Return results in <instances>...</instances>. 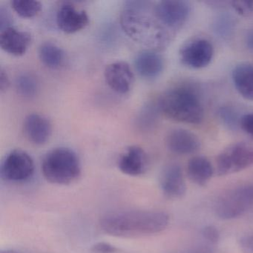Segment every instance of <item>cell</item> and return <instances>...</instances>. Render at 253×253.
Here are the masks:
<instances>
[{"mask_svg": "<svg viewBox=\"0 0 253 253\" xmlns=\"http://www.w3.org/2000/svg\"><path fill=\"white\" fill-rule=\"evenodd\" d=\"M253 205V186H243L223 194L215 205L216 214L223 220L243 215Z\"/></svg>", "mask_w": 253, "mask_h": 253, "instance_id": "cell-6", "label": "cell"}, {"mask_svg": "<svg viewBox=\"0 0 253 253\" xmlns=\"http://www.w3.org/2000/svg\"><path fill=\"white\" fill-rule=\"evenodd\" d=\"M104 78L107 85L115 92L126 94L134 84V76L126 62L118 61L106 66Z\"/></svg>", "mask_w": 253, "mask_h": 253, "instance_id": "cell-11", "label": "cell"}, {"mask_svg": "<svg viewBox=\"0 0 253 253\" xmlns=\"http://www.w3.org/2000/svg\"><path fill=\"white\" fill-rule=\"evenodd\" d=\"M56 21L62 32L74 34L85 29L89 23V18L84 10L70 2H64L57 10Z\"/></svg>", "mask_w": 253, "mask_h": 253, "instance_id": "cell-10", "label": "cell"}, {"mask_svg": "<svg viewBox=\"0 0 253 253\" xmlns=\"http://www.w3.org/2000/svg\"><path fill=\"white\" fill-rule=\"evenodd\" d=\"M253 167V143L241 141L225 148L216 159V173L219 176L239 172Z\"/></svg>", "mask_w": 253, "mask_h": 253, "instance_id": "cell-5", "label": "cell"}, {"mask_svg": "<svg viewBox=\"0 0 253 253\" xmlns=\"http://www.w3.org/2000/svg\"><path fill=\"white\" fill-rule=\"evenodd\" d=\"M163 193L169 198H180L186 192V185L181 167L170 164L163 169L160 178Z\"/></svg>", "mask_w": 253, "mask_h": 253, "instance_id": "cell-14", "label": "cell"}, {"mask_svg": "<svg viewBox=\"0 0 253 253\" xmlns=\"http://www.w3.org/2000/svg\"><path fill=\"white\" fill-rule=\"evenodd\" d=\"M204 253V252H195V253Z\"/></svg>", "mask_w": 253, "mask_h": 253, "instance_id": "cell-35", "label": "cell"}, {"mask_svg": "<svg viewBox=\"0 0 253 253\" xmlns=\"http://www.w3.org/2000/svg\"><path fill=\"white\" fill-rule=\"evenodd\" d=\"M202 235L204 238L211 244H216L220 239V233L217 228L213 226H207L203 229Z\"/></svg>", "mask_w": 253, "mask_h": 253, "instance_id": "cell-29", "label": "cell"}, {"mask_svg": "<svg viewBox=\"0 0 253 253\" xmlns=\"http://www.w3.org/2000/svg\"><path fill=\"white\" fill-rule=\"evenodd\" d=\"M240 247L244 253H253V235H247L241 238Z\"/></svg>", "mask_w": 253, "mask_h": 253, "instance_id": "cell-31", "label": "cell"}, {"mask_svg": "<svg viewBox=\"0 0 253 253\" xmlns=\"http://www.w3.org/2000/svg\"><path fill=\"white\" fill-rule=\"evenodd\" d=\"M41 169L44 177L54 184H70L81 174L79 158L69 148H56L50 151L44 157Z\"/></svg>", "mask_w": 253, "mask_h": 253, "instance_id": "cell-4", "label": "cell"}, {"mask_svg": "<svg viewBox=\"0 0 253 253\" xmlns=\"http://www.w3.org/2000/svg\"><path fill=\"white\" fill-rule=\"evenodd\" d=\"M167 149L178 155H187L195 153L201 148V142L198 136L184 128H174L166 137Z\"/></svg>", "mask_w": 253, "mask_h": 253, "instance_id": "cell-12", "label": "cell"}, {"mask_svg": "<svg viewBox=\"0 0 253 253\" xmlns=\"http://www.w3.org/2000/svg\"><path fill=\"white\" fill-rule=\"evenodd\" d=\"M134 66L137 73L145 79L158 78L164 68V60L161 54L153 50H144L137 54Z\"/></svg>", "mask_w": 253, "mask_h": 253, "instance_id": "cell-17", "label": "cell"}, {"mask_svg": "<svg viewBox=\"0 0 253 253\" xmlns=\"http://www.w3.org/2000/svg\"><path fill=\"white\" fill-rule=\"evenodd\" d=\"M13 9L23 18H32L41 12L42 4L34 0H13L11 2Z\"/></svg>", "mask_w": 253, "mask_h": 253, "instance_id": "cell-23", "label": "cell"}, {"mask_svg": "<svg viewBox=\"0 0 253 253\" xmlns=\"http://www.w3.org/2000/svg\"><path fill=\"white\" fill-rule=\"evenodd\" d=\"M232 9L241 17H253V1L231 2Z\"/></svg>", "mask_w": 253, "mask_h": 253, "instance_id": "cell-26", "label": "cell"}, {"mask_svg": "<svg viewBox=\"0 0 253 253\" xmlns=\"http://www.w3.org/2000/svg\"><path fill=\"white\" fill-rule=\"evenodd\" d=\"M35 171V163L32 157L20 149L11 151L2 161L0 174L3 180L23 182L29 180Z\"/></svg>", "mask_w": 253, "mask_h": 253, "instance_id": "cell-8", "label": "cell"}, {"mask_svg": "<svg viewBox=\"0 0 253 253\" xmlns=\"http://www.w3.org/2000/svg\"><path fill=\"white\" fill-rule=\"evenodd\" d=\"M23 131L29 141L41 146L49 140L52 127L49 120L45 117L39 114H31L23 121Z\"/></svg>", "mask_w": 253, "mask_h": 253, "instance_id": "cell-15", "label": "cell"}, {"mask_svg": "<svg viewBox=\"0 0 253 253\" xmlns=\"http://www.w3.org/2000/svg\"><path fill=\"white\" fill-rule=\"evenodd\" d=\"M94 253H117L119 250L115 246L106 242H98L91 247Z\"/></svg>", "mask_w": 253, "mask_h": 253, "instance_id": "cell-28", "label": "cell"}, {"mask_svg": "<svg viewBox=\"0 0 253 253\" xmlns=\"http://www.w3.org/2000/svg\"><path fill=\"white\" fill-rule=\"evenodd\" d=\"M169 216L161 211L134 210L109 213L100 220L102 230L118 238H139L165 230Z\"/></svg>", "mask_w": 253, "mask_h": 253, "instance_id": "cell-2", "label": "cell"}, {"mask_svg": "<svg viewBox=\"0 0 253 253\" xmlns=\"http://www.w3.org/2000/svg\"><path fill=\"white\" fill-rule=\"evenodd\" d=\"M179 56L184 66L191 69H203L211 63L214 48L211 42L205 38H194L180 48Z\"/></svg>", "mask_w": 253, "mask_h": 253, "instance_id": "cell-9", "label": "cell"}, {"mask_svg": "<svg viewBox=\"0 0 253 253\" xmlns=\"http://www.w3.org/2000/svg\"><path fill=\"white\" fill-rule=\"evenodd\" d=\"M220 115L223 123L229 128H235L237 126H240L241 118H238V113L232 108H222L220 111Z\"/></svg>", "mask_w": 253, "mask_h": 253, "instance_id": "cell-25", "label": "cell"}, {"mask_svg": "<svg viewBox=\"0 0 253 253\" xmlns=\"http://www.w3.org/2000/svg\"><path fill=\"white\" fill-rule=\"evenodd\" d=\"M188 177L198 186H204L214 174L211 162L204 156H195L189 160L186 169Z\"/></svg>", "mask_w": 253, "mask_h": 253, "instance_id": "cell-19", "label": "cell"}, {"mask_svg": "<svg viewBox=\"0 0 253 253\" xmlns=\"http://www.w3.org/2000/svg\"><path fill=\"white\" fill-rule=\"evenodd\" d=\"M232 79L237 91L249 100H253V64L241 63L232 72Z\"/></svg>", "mask_w": 253, "mask_h": 253, "instance_id": "cell-18", "label": "cell"}, {"mask_svg": "<svg viewBox=\"0 0 253 253\" xmlns=\"http://www.w3.org/2000/svg\"><path fill=\"white\" fill-rule=\"evenodd\" d=\"M11 22H12V20H11L9 12L3 7H1L0 8V30L2 31L7 28L12 26Z\"/></svg>", "mask_w": 253, "mask_h": 253, "instance_id": "cell-30", "label": "cell"}, {"mask_svg": "<svg viewBox=\"0 0 253 253\" xmlns=\"http://www.w3.org/2000/svg\"><path fill=\"white\" fill-rule=\"evenodd\" d=\"M9 79L8 75L5 73V71L1 69V74H0V89L1 91H5L9 86Z\"/></svg>", "mask_w": 253, "mask_h": 253, "instance_id": "cell-32", "label": "cell"}, {"mask_svg": "<svg viewBox=\"0 0 253 253\" xmlns=\"http://www.w3.org/2000/svg\"><path fill=\"white\" fill-rule=\"evenodd\" d=\"M118 168L124 174L139 176L144 174L149 167V158L143 148L131 146L120 156Z\"/></svg>", "mask_w": 253, "mask_h": 253, "instance_id": "cell-13", "label": "cell"}, {"mask_svg": "<svg viewBox=\"0 0 253 253\" xmlns=\"http://www.w3.org/2000/svg\"><path fill=\"white\" fill-rule=\"evenodd\" d=\"M190 13V4L183 0H164L154 6L155 17L170 32L181 29Z\"/></svg>", "mask_w": 253, "mask_h": 253, "instance_id": "cell-7", "label": "cell"}, {"mask_svg": "<svg viewBox=\"0 0 253 253\" xmlns=\"http://www.w3.org/2000/svg\"><path fill=\"white\" fill-rule=\"evenodd\" d=\"M15 88L17 93L24 98H33L39 91V82L32 74L23 73L16 79Z\"/></svg>", "mask_w": 253, "mask_h": 253, "instance_id": "cell-21", "label": "cell"}, {"mask_svg": "<svg viewBox=\"0 0 253 253\" xmlns=\"http://www.w3.org/2000/svg\"><path fill=\"white\" fill-rule=\"evenodd\" d=\"M235 22L228 15H221L216 19L214 23V30L217 35L222 38L231 36L234 30Z\"/></svg>", "mask_w": 253, "mask_h": 253, "instance_id": "cell-24", "label": "cell"}, {"mask_svg": "<svg viewBox=\"0 0 253 253\" xmlns=\"http://www.w3.org/2000/svg\"><path fill=\"white\" fill-rule=\"evenodd\" d=\"M161 113L158 103H149L142 109L137 118V126L141 131H150L156 125Z\"/></svg>", "mask_w": 253, "mask_h": 253, "instance_id": "cell-22", "label": "cell"}, {"mask_svg": "<svg viewBox=\"0 0 253 253\" xmlns=\"http://www.w3.org/2000/svg\"><path fill=\"white\" fill-rule=\"evenodd\" d=\"M32 36L30 34L17 28H7L1 31L0 34V46L2 50L11 55H24L30 46Z\"/></svg>", "mask_w": 253, "mask_h": 253, "instance_id": "cell-16", "label": "cell"}, {"mask_svg": "<svg viewBox=\"0 0 253 253\" xmlns=\"http://www.w3.org/2000/svg\"><path fill=\"white\" fill-rule=\"evenodd\" d=\"M240 127L247 135L253 139V112L245 114L241 117Z\"/></svg>", "mask_w": 253, "mask_h": 253, "instance_id": "cell-27", "label": "cell"}, {"mask_svg": "<svg viewBox=\"0 0 253 253\" xmlns=\"http://www.w3.org/2000/svg\"><path fill=\"white\" fill-rule=\"evenodd\" d=\"M161 113L169 119L188 124H200L204 109L199 94L194 87L179 85L164 91L158 99Z\"/></svg>", "mask_w": 253, "mask_h": 253, "instance_id": "cell-3", "label": "cell"}, {"mask_svg": "<svg viewBox=\"0 0 253 253\" xmlns=\"http://www.w3.org/2000/svg\"><path fill=\"white\" fill-rule=\"evenodd\" d=\"M38 53L42 64L49 69H59L64 63V51L53 42H45L41 44Z\"/></svg>", "mask_w": 253, "mask_h": 253, "instance_id": "cell-20", "label": "cell"}, {"mask_svg": "<svg viewBox=\"0 0 253 253\" xmlns=\"http://www.w3.org/2000/svg\"><path fill=\"white\" fill-rule=\"evenodd\" d=\"M246 43L248 48L253 51V29L247 32L246 35Z\"/></svg>", "mask_w": 253, "mask_h": 253, "instance_id": "cell-33", "label": "cell"}, {"mask_svg": "<svg viewBox=\"0 0 253 253\" xmlns=\"http://www.w3.org/2000/svg\"><path fill=\"white\" fill-rule=\"evenodd\" d=\"M121 26L130 38L156 51L167 46L171 32L154 14V6L148 1H128L121 14Z\"/></svg>", "mask_w": 253, "mask_h": 253, "instance_id": "cell-1", "label": "cell"}, {"mask_svg": "<svg viewBox=\"0 0 253 253\" xmlns=\"http://www.w3.org/2000/svg\"><path fill=\"white\" fill-rule=\"evenodd\" d=\"M1 253H19L18 252L15 251L13 250H5L4 251L1 252Z\"/></svg>", "mask_w": 253, "mask_h": 253, "instance_id": "cell-34", "label": "cell"}]
</instances>
